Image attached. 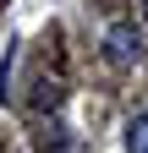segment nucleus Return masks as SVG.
Wrapping results in <instances>:
<instances>
[{
	"label": "nucleus",
	"mask_w": 148,
	"mask_h": 153,
	"mask_svg": "<svg viewBox=\"0 0 148 153\" xmlns=\"http://www.w3.org/2000/svg\"><path fill=\"white\" fill-rule=\"evenodd\" d=\"M104 55H110V60H115V66H132L137 60V55H143V33L132 27V22H115V27H110V38H104Z\"/></svg>",
	"instance_id": "f257e3e1"
},
{
	"label": "nucleus",
	"mask_w": 148,
	"mask_h": 153,
	"mask_svg": "<svg viewBox=\"0 0 148 153\" xmlns=\"http://www.w3.org/2000/svg\"><path fill=\"white\" fill-rule=\"evenodd\" d=\"M126 153H148V115H137L126 126Z\"/></svg>",
	"instance_id": "f03ea898"
},
{
	"label": "nucleus",
	"mask_w": 148,
	"mask_h": 153,
	"mask_svg": "<svg viewBox=\"0 0 148 153\" xmlns=\"http://www.w3.org/2000/svg\"><path fill=\"white\" fill-rule=\"evenodd\" d=\"M55 99H61V93H55V82H39V93H33V104H39V109H49Z\"/></svg>",
	"instance_id": "7ed1b4c3"
},
{
	"label": "nucleus",
	"mask_w": 148,
	"mask_h": 153,
	"mask_svg": "<svg viewBox=\"0 0 148 153\" xmlns=\"http://www.w3.org/2000/svg\"><path fill=\"white\" fill-rule=\"evenodd\" d=\"M143 11H148V0H143Z\"/></svg>",
	"instance_id": "20e7f679"
}]
</instances>
